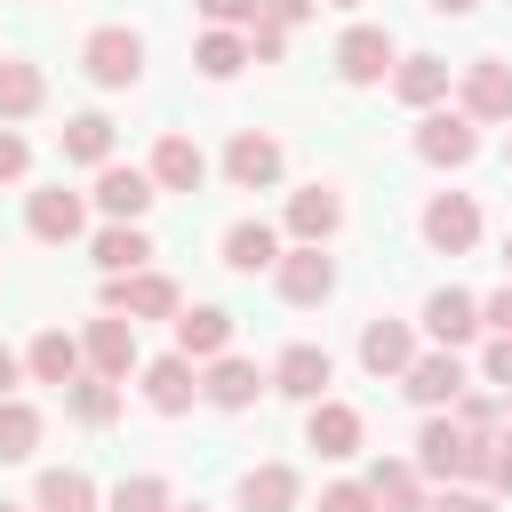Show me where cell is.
Here are the masks:
<instances>
[{
    "label": "cell",
    "mask_w": 512,
    "mask_h": 512,
    "mask_svg": "<svg viewBox=\"0 0 512 512\" xmlns=\"http://www.w3.org/2000/svg\"><path fill=\"white\" fill-rule=\"evenodd\" d=\"M80 64H88L96 88H136V72H144V40H136L128 24H96V32L80 40Z\"/></svg>",
    "instance_id": "cell-2"
},
{
    "label": "cell",
    "mask_w": 512,
    "mask_h": 512,
    "mask_svg": "<svg viewBox=\"0 0 512 512\" xmlns=\"http://www.w3.org/2000/svg\"><path fill=\"white\" fill-rule=\"evenodd\" d=\"M40 96H48L40 64H24V56H0V120H24V112H40Z\"/></svg>",
    "instance_id": "cell-29"
},
{
    "label": "cell",
    "mask_w": 512,
    "mask_h": 512,
    "mask_svg": "<svg viewBox=\"0 0 512 512\" xmlns=\"http://www.w3.org/2000/svg\"><path fill=\"white\" fill-rule=\"evenodd\" d=\"M152 192H160V184H152V168H120V160H104V168H96V208H104L112 224H136V216L152 208Z\"/></svg>",
    "instance_id": "cell-8"
},
{
    "label": "cell",
    "mask_w": 512,
    "mask_h": 512,
    "mask_svg": "<svg viewBox=\"0 0 512 512\" xmlns=\"http://www.w3.org/2000/svg\"><path fill=\"white\" fill-rule=\"evenodd\" d=\"M408 360H416L408 320H368V328H360V368H368V376H400Z\"/></svg>",
    "instance_id": "cell-19"
},
{
    "label": "cell",
    "mask_w": 512,
    "mask_h": 512,
    "mask_svg": "<svg viewBox=\"0 0 512 512\" xmlns=\"http://www.w3.org/2000/svg\"><path fill=\"white\" fill-rule=\"evenodd\" d=\"M0 512H16V504H0Z\"/></svg>",
    "instance_id": "cell-52"
},
{
    "label": "cell",
    "mask_w": 512,
    "mask_h": 512,
    "mask_svg": "<svg viewBox=\"0 0 512 512\" xmlns=\"http://www.w3.org/2000/svg\"><path fill=\"white\" fill-rule=\"evenodd\" d=\"M16 376H24V360H16V352H8V344H0V400H8V392H16Z\"/></svg>",
    "instance_id": "cell-45"
},
{
    "label": "cell",
    "mask_w": 512,
    "mask_h": 512,
    "mask_svg": "<svg viewBox=\"0 0 512 512\" xmlns=\"http://www.w3.org/2000/svg\"><path fill=\"white\" fill-rule=\"evenodd\" d=\"M424 8H432V16H472L480 0H424Z\"/></svg>",
    "instance_id": "cell-46"
},
{
    "label": "cell",
    "mask_w": 512,
    "mask_h": 512,
    "mask_svg": "<svg viewBox=\"0 0 512 512\" xmlns=\"http://www.w3.org/2000/svg\"><path fill=\"white\" fill-rule=\"evenodd\" d=\"M392 64H400V56H392V32H384V24H352V32L336 40V72H344L352 88H376Z\"/></svg>",
    "instance_id": "cell-6"
},
{
    "label": "cell",
    "mask_w": 512,
    "mask_h": 512,
    "mask_svg": "<svg viewBox=\"0 0 512 512\" xmlns=\"http://www.w3.org/2000/svg\"><path fill=\"white\" fill-rule=\"evenodd\" d=\"M488 456H496V440L464 432L456 416H432L416 432V472H432V480H488Z\"/></svg>",
    "instance_id": "cell-1"
},
{
    "label": "cell",
    "mask_w": 512,
    "mask_h": 512,
    "mask_svg": "<svg viewBox=\"0 0 512 512\" xmlns=\"http://www.w3.org/2000/svg\"><path fill=\"white\" fill-rule=\"evenodd\" d=\"M168 512H208V504H168Z\"/></svg>",
    "instance_id": "cell-47"
},
{
    "label": "cell",
    "mask_w": 512,
    "mask_h": 512,
    "mask_svg": "<svg viewBox=\"0 0 512 512\" xmlns=\"http://www.w3.org/2000/svg\"><path fill=\"white\" fill-rule=\"evenodd\" d=\"M64 160L104 168V160H112V120H104V112H72V120H64Z\"/></svg>",
    "instance_id": "cell-30"
},
{
    "label": "cell",
    "mask_w": 512,
    "mask_h": 512,
    "mask_svg": "<svg viewBox=\"0 0 512 512\" xmlns=\"http://www.w3.org/2000/svg\"><path fill=\"white\" fill-rule=\"evenodd\" d=\"M200 16H208V24H224V32H248V24L264 16V0H200Z\"/></svg>",
    "instance_id": "cell-36"
},
{
    "label": "cell",
    "mask_w": 512,
    "mask_h": 512,
    "mask_svg": "<svg viewBox=\"0 0 512 512\" xmlns=\"http://www.w3.org/2000/svg\"><path fill=\"white\" fill-rule=\"evenodd\" d=\"M224 176H232L240 192H272V184H280V144L256 136V128H240V136L224 144Z\"/></svg>",
    "instance_id": "cell-11"
},
{
    "label": "cell",
    "mask_w": 512,
    "mask_h": 512,
    "mask_svg": "<svg viewBox=\"0 0 512 512\" xmlns=\"http://www.w3.org/2000/svg\"><path fill=\"white\" fill-rule=\"evenodd\" d=\"M152 184H160V192H200V184H208V152H200L192 136H160V144H152Z\"/></svg>",
    "instance_id": "cell-15"
},
{
    "label": "cell",
    "mask_w": 512,
    "mask_h": 512,
    "mask_svg": "<svg viewBox=\"0 0 512 512\" xmlns=\"http://www.w3.org/2000/svg\"><path fill=\"white\" fill-rule=\"evenodd\" d=\"M424 328L456 352V344H472V336H480V304H472L464 288H432V296H424Z\"/></svg>",
    "instance_id": "cell-18"
},
{
    "label": "cell",
    "mask_w": 512,
    "mask_h": 512,
    "mask_svg": "<svg viewBox=\"0 0 512 512\" xmlns=\"http://www.w3.org/2000/svg\"><path fill=\"white\" fill-rule=\"evenodd\" d=\"M248 56H256V64H280V56H288V32H280L272 16H256V24H248Z\"/></svg>",
    "instance_id": "cell-37"
},
{
    "label": "cell",
    "mask_w": 512,
    "mask_h": 512,
    "mask_svg": "<svg viewBox=\"0 0 512 512\" xmlns=\"http://www.w3.org/2000/svg\"><path fill=\"white\" fill-rule=\"evenodd\" d=\"M504 448H512V432H504Z\"/></svg>",
    "instance_id": "cell-51"
},
{
    "label": "cell",
    "mask_w": 512,
    "mask_h": 512,
    "mask_svg": "<svg viewBox=\"0 0 512 512\" xmlns=\"http://www.w3.org/2000/svg\"><path fill=\"white\" fill-rule=\"evenodd\" d=\"M32 448H40V408H24V400L8 392V400H0V464H24Z\"/></svg>",
    "instance_id": "cell-33"
},
{
    "label": "cell",
    "mask_w": 512,
    "mask_h": 512,
    "mask_svg": "<svg viewBox=\"0 0 512 512\" xmlns=\"http://www.w3.org/2000/svg\"><path fill=\"white\" fill-rule=\"evenodd\" d=\"M264 384H272V376H256V360L216 352V360H208V376H200V400H216V408H248Z\"/></svg>",
    "instance_id": "cell-20"
},
{
    "label": "cell",
    "mask_w": 512,
    "mask_h": 512,
    "mask_svg": "<svg viewBox=\"0 0 512 512\" xmlns=\"http://www.w3.org/2000/svg\"><path fill=\"white\" fill-rule=\"evenodd\" d=\"M328 8H352V0H328Z\"/></svg>",
    "instance_id": "cell-48"
},
{
    "label": "cell",
    "mask_w": 512,
    "mask_h": 512,
    "mask_svg": "<svg viewBox=\"0 0 512 512\" xmlns=\"http://www.w3.org/2000/svg\"><path fill=\"white\" fill-rule=\"evenodd\" d=\"M224 264H232V272H272V264H280V232L256 224V216H240V224L224 232Z\"/></svg>",
    "instance_id": "cell-25"
},
{
    "label": "cell",
    "mask_w": 512,
    "mask_h": 512,
    "mask_svg": "<svg viewBox=\"0 0 512 512\" xmlns=\"http://www.w3.org/2000/svg\"><path fill=\"white\" fill-rule=\"evenodd\" d=\"M456 96H464L456 112H472V120H512V64L504 56H472Z\"/></svg>",
    "instance_id": "cell-5"
},
{
    "label": "cell",
    "mask_w": 512,
    "mask_h": 512,
    "mask_svg": "<svg viewBox=\"0 0 512 512\" xmlns=\"http://www.w3.org/2000/svg\"><path fill=\"white\" fill-rule=\"evenodd\" d=\"M312 8H320V0H264V16H272V24H280V32H288V24H304V16H312Z\"/></svg>",
    "instance_id": "cell-43"
},
{
    "label": "cell",
    "mask_w": 512,
    "mask_h": 512,
    "mask_svg": "<svg viewBox=\"0 0 512 512\" xmlns=\"http://www.w3.org/2000/svg\"><path fill=\"white\" fill-rule=\"evenodd\" d=\"M104 512H168V480L160 472H136V480H120L112 488V504Z\"/></svg>",
    "instance_id": "cell-35"
},
{
    "label": "cell",
    "mask_w": 512,
    "mask_h": 512,
    "mask_svg": "<svg viewBox=\"0 0 512 512\" xmlns=\"http://www.w3.org/2000/svg\"><path fill=\"white\" fill-rule=\"evenodd\" d=\"M400 384H408L416 408H448V400L464 392V360H456L448 344H440V352H416V360L400 368Z\"/></svg>",
    "instance_id": "cell-10"
},
{
    "label": "cell",
    "mask_w": 512,
    "mask_h": 512,
    "mask_svg": "<svg viewBox=\"0 0 512 512\" xmlns=\"http://www.w3.org/2000/svg\"><path fill=\"white\" fill-rule=\"evenodd\" d=\"M88 256H96V272H144V256H152V240H144L136 224H104Z\"/></svg>",
    "instance_id": "cell-31"
},
{
    "label": "cell",
    "mask_w": 512,
    "mask_h": 512,
    "mask_svg": "<svg viewBox=\"0 0 512 512\" xmlns=\"http://www.w3.org/2000/svg\"><path fill=\"white\" fill-rule=\"evenodd\" d=\"M192 64H200L208 80H232V72L248 64V32H224V24H216V32H208V40L192 48Z\"/></svg>",
    "instance_id": "cell-34"
},
{
    "label": "cell",
    "mask_w": 512,
    "mask_h": 512,
    "mask_svg": "<svg viewBox=\"0 0 512 512\" xmlns=\"http://www.w3.org/2000/svg\"><path fill=\"white\" fill-rule=\"evenodd\" d=\"M424 240L448 248V256H464V248L480 240V208H472V192H432V200H424Z\"/></svg>",
    "instance_id": "cell-9"
},
{
    "label": "cell",
    "mask_w": 512,
    "mask_h": 512,
    "mask_svg": "<svg viewBox=\"0 0 512 512\" xmlns=\"http://www.w3.org/2000/svg\"><path fill=\"white\" fill-rule=\"evenodd\" d=\"M24 224H32V240H48V248H64V240H80V224H88V208H80V192H64V184H48V192H32V200H24Z\"/></svg>",
    "instance_id": "cell-12"
},
{
    "label": "cell",
    "mask_w": 512,
    "mask_h": 512,
    "mask_svg": "<svg viewBox=\"0 0 512 512\" xmlns=\"http://www.w3.org/2000/svg\"><path fill=\"white\" fill-rule=\"evenodd\" d=\"M80 360H88L96 376L128 384V368H136V320H120V312H96V320H88V336H80Z\"/></svg>",
    "instance_id": "cell-4"
},
{
    "label": "cell",
    "mask_w": 512,
    "mask_h": 512,
    "mask_svg": "<svg viewBox=\"0 0 512 512\" xmlns=\"http://www.w3.org/2000/svg\"><path fill=\"white\" fill-rule=\"evenodd\" d=\"M480 328H496V336H512V280H504V288H496V296L480 304Z\"/></svg>",
    "instance_id": "cell-41"
},
{
    "label": "cell",
    "mask_w": 512,
    "mask_h": 512,
    "mask_svg": "<svg viewBox=\"0 0 512 512\" xmlns=\"http://www.w3.org/2000/svg\"><path fill=\"white\" fill-rule=\"evenodd\" d=\"M368 496H376V512H424V488H416V464H368Z\"/></svg>",
    "instance_id": "cell-27"
},
{
    "label": "cell",
    "mask_w": 512,
    "mask_h": 512,
    "mask_svg": "<svg viewBox=\"0 0 512 512\" xmlns=\"http://www.w3.org/2000/svg\"><path fill=\"white\" fill-rule=\"evenodd\" d=\"M144 400H152V416H184V408L200 400V376H192V360H184V352L152 360V368H144Z\"/></svg>",
    "instance_id": "cell-16"
},
{
    "label": "cell",
    "mask_w": 512,
    "mask_h": 512,
    "mask_svg": "<svg viewBox=\"0 0 512 512\" xmlns=\"http://www.w3.org/2000/svg\"><path fill=\"white\" fill-rule=\"evenodd\" d=\"M392 96L416 104V112H432V104L448 96V64H440V56H400V64H392Z\"/></svg>",
    "instance_id": "cell-24"
},
{
    "label": "cell",
    "mask_w": 512,
    "mask_h": 512,
    "mask_svg": "<svg viewBox=\"0 0 512 512\" xmlns=\"http://www.w3.org/2000/svg\"><path fill=\"white\" fill-rule=\"evenodd\" d=\"M304 448H320V456H352L360 448V408H344V400H312V416H304Z\"/></svg>",
    "instance_id": "cell-17"
},
{
    "label": "cell",
    "mask_w": 512,
    "mask_h": 512,
    "mask_svg": "<svg viewBox=\"0 0 512 512\" xmlns=\"http://www.w3.org/2000/svg\"><path fill=\"white\" fill-rule=\"evenodd\" d=\"M24 368H32L40 384H72L88 360H80V336H64V328H40V336H32V352H24Z\"/></svg>",
    "instance_id": "cell-26"
},
{
    "label": "cell",
    "mask_w": 512,
    "mask_h": 512,
    "mask_svg": "<svg viewBox=\"0 0 512 512\" xmlns=\"http://www.w3.org/2000/svg\"><path fill=\"white\" fill-rule=\"evenodd\" d=\"M64 408H72L80 424H112V416H120V384L88 368V376H72V384H64Z\"/></svg>",
    "instance_id": "cell-32"
},
{
    "label": "cell",
    "mask_w": 512,
    "mask_h": 512,
    "mask_svg": "<svg viewBox=\"0 0 512 512\" xmlns=\"http://www.w3.org/2000/svg\"><path fill=\"white\" fill-rule=\"evenodd\" d=\"M272 280H280V296H288V304H320V296L336 288V264H328L312 240H296V248L272 264Z\"/></svg>",
    "instance_id": "cell-13"
},
{
    "label": "cell",
    "mask_w": 512,
    "mask_h": 512,
    "mask_svg": "<svg viewBox=\"0 0 512 512\" xmlns=\"http://www.w3.org/2000/svg\"><path fill=\"white\" fill-rule=\"evenodd\" d=\"M104 312H120V320H168L176 312V280L168 272H112Z\"/></svg>",
    "instance_id": "cell-3"
},
{
    "label": "cell",
    "mask_w": 512,
    "mask_h": 512,
    "mask_svg": "<svg viewBox=\"0 0 512 512\" xmlns=\"http://www.w3.org/2000/svg\"><path fill=\"white\" fill-rule=\"evenodd\" d=\"M504 160H512V136H504Z\"/></svg>",
    "instance_id": "cell-50"
},
{
    "label": "cell",
    "mask_w": 512,
    "mask_h": 512,
    "mask_svg": "<svg viewBox=\"0 0 512 512\" xmlns=\"http://www.w3.org/2000/svg\"><path fill=\"white\" fill-rule=\"evenodd\" d=\"M24 168H32V144H24L16 128H0V184H16Z\"/></svg>",
    "instance_id": "cell-40"
},
{
    "label": "cell",
    "mask_w": 512,
    "mask_h": 512,
    "mask_svg": "<svg viewBox=\"0 0 512 512\" xmlns=\"http://www.w3.org/2000/svg\"><path fill=\"white\" fill-rule=\"evenodd\" d=\"M504 264H512V240H504Z\"/></svg>",
    "instance_id": "cell-49"
},
{
    "label": "cell",
    "mask_w": 512,
    "mask_h": 512,
    "mask_svg": "<svg viewBox=\"0 0 512 512\" xmlns=\"http://www.w3.org/2000/svg\"><path fill=\"white\" fill-rule=\"evenodd\" d=\"M32 504H40V512H96V480L72 472V464H56V472H40Z\"/></svg>",
    "instance_id": "cell-28"
},
{
    "label": "cell",
    "mask_w": 512,
    "mask_h": 512,
    "mask_svg": "<svg viewBox=\"0 0 512 512\" xmlns=\"http://www.w3.org/2000/svg\"><path fill=\"white\" fill-rule=\"evenodd\" d=\"M224 344H232V312H216V304L176 312V352H184V360H216Z\"/></svg>",
    "instance_id": "cell-22"
},
{
    "label": "cell",
    "mask_w": 512,
    "mask_h": 512,
    "mask_svg": "<svg viewBox=\"0 0 512 512\" xmlns=\"http://www.w3.org/2000/svg\"><path fill=\"white\" fill-rule=\"evenodd\" d=\"M240 512H296V464H248L240 472Z\"/></svg>",
    "instance_id": "cell-23"
},
{
    "label": "cell",
    "mask_w": 512,
    "mask_h": 512,
    "mask_svg": "<svg viewBox=\"0 0 512 512\" xmlns=\"http://www.w3.org/2000/svg\"><path fill=\"white\" fill-rule=\"evenodd\" d=\"M336 224H344V200H336L328 184H304V192H288V232H296V240H312V248H320Z\"/></svg>",
    "instance_id": "cell-21"
},
{
    "label": "cell",
    "mask_w": 512,
    "mask_h": 512,
    "mask_svg": "<svg viewBox=\"0 0 512 512\" xmlns=\"http://www.w3.org/2000/svg\"><path fill=\"white\" fill-rule=\"evenodd\" d=\"M456 424H464V432H488V424H496V400H488V392H456Z\"/></svg>",
    "instance_id": "cell-39"
},
{
    "label": "cell",
    "mask_w": 512,
    "mask_h": 512,
    "mask_svg": "<svg viewBox=\"0 0 512 512\" xmlns=\"http://www.w3.org/2000/svg\"><path fill=\"white\" fill-rule=\"evenodd\" d=\"M424 512H496V504H488V496H472V488H448V496H440V504H424Z\"/></svg>",
    "instance_id": "cell-44"
},
{
    "label": "cell",
    "mask_w": 512,
    "mask_h": 512,
    "mask_svg": "<svg viewBox=\"0 0 512 512\" xmlns=\"http://www.w3.org/2000/svg\"><path fill=\"white\" fill-rule=\"evenodd\" d=\"M480 368H488V384H504V392H512V336H496V344H488V360H480Z\"/></svg>",
    "instance_id": "cell-42"
},
{
    "label": "cell",
    "mask_w": 512,
    "mask_h": 512,
    "mask_svg": "<svg viewBox=\"0 0 512 512\" xmlns=\"http://www.w3.org/2000/svg\"><path fill=\"white\" fill-rule=\"evenodd\" d=\"M416 152H424L432 168H464V160L480 152V120H472V112H424Z\"/></svg>",
    "instance_id": "cell-7"
},
{
    "label": "cell",
    "mask_w": 512,
    "mask_h": 512,
    "mask_svg": "<svg viewBox=\"0 0 512 512\" xmlns=\"http://www.w3.org/2000/svg\"><path fill=\"white\" fill-rule=\"evenodd\" d=\"M328 376H336V360H328L320 344H288V352L272 360V392H288V400H320Z\"/></svg>",
    "instance_id": "cell-14"
},
{
    "label": "cell",
    "mask_w": 512,
    "mask_h": 512,
    "mask_svg": "<svg viewBox=\"0 0 512 512\" xmlns=\"http://www.w3.org/2000/svg\"><path fill=\"white\" fill-rule=\"evenodd\" d=\"M320 512H376V496H368V480H336V488H320Z\"/></svg>",
    "instance_id": "cell-38"
}]
</instances>
